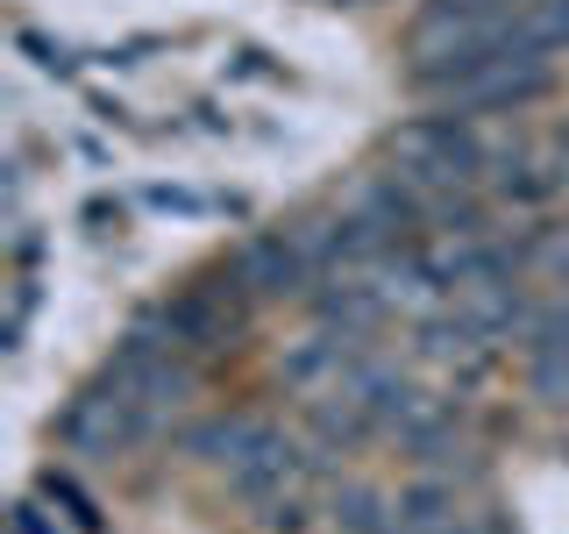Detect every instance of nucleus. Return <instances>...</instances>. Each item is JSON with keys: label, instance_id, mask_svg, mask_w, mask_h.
Masks as SVG:
<instances>
[{"label": "nucleus", "instance_id": "1", "mask_svg": "<svg viewBox=\"0 0 569 534\" xmlns=\"http://www.w3.org/2000/svg\"><path fill=\"white\" fill-rule=\"evenodd\" d=\"M512 50V8H427L413 36H406V58H413V79L420 86H449L456 71Z\"/></svg>", "mask_w": 569, "mask_h": 534}, {"label": "nucleus", "instance_id": "2", "mask_svg": "<svg viewBox=\"0 0 569 534\" xmlns=\"http://www.w3.org/2000/svg\"><path fill=\"white\" fill-rule=\"evenodd\" d=\"M441 93V115H506V107H527L533 93H548V58L541 50H498V58L456 71Z\"/></svg>", "mask_w": 569, "mask_h": 534}, {"label": "nucleus", "instance_id": "3", "mask_svg": "<svg viewBox=\"0 0 569 534\" xmlns=\"http://www.w3.org/2000/svg\"><path fill=\"white\" fill-rule=\"evenodd\" d=\"M307 278H313V264H307V249H299V236H257L236 257V285L249 299H284Z\"/></svg>", "mask_w": 569, "mask_h": 534}, {"label": "nucleus", "instance_id": "4", "mask_svg": "<svg viewBox=\"0 0 569 534\" xmlns=\"http://www.w3.org/2000/svg\"><path fill=\"white\" fill-rule=\"evenodd\" d=\"M512 50H541V58L569 50V0H520L512 8Z\"/></svg>", "mask_w": 569, "mask_h": 534}, {"label": "nucleus", "instance_id": "5", "mask_svg": "<svg viewBox=\"0 0 569 534\" xmlns=\"http://www.w3.org/2000/svg\"><path fill=\"white\" fill-rule=\"evenodd\" d=\"M441 8H520V0H441Z\"/></svg>", "mask_w": 569, "mask_h": 534}, {"label": "nucleus", "instance_id": "6", "mask_svg": "<svg viewBox=\"0 0 569 534\" xmlns=\"http://www.w3.org/2000/svg\"><path fill=\"white\" fill-rule=\"evenodd\" d=\"M562 157H569V121H562Z\"/></svg>", "mask_w": 569, "mask_h": 534}, {"label": "nucleus", "instance_id": "7", "mask_svg": "<svg viewBox=\"0 0 569 534\" xmlns=\"http://www.w3.org/2000/svg\"><path fill=\"white\" fill-rule=\"evenodd\" d=\"M462 534H470V527H462Z\"/></svg>", "mask_w": 569, "mask_h": 534}]
</instances>
